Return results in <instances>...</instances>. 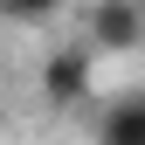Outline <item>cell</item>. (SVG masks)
Listing matches in <instances>:
<instances>
[{
  "label": "cell",
  "instance_id": "cell-5",
  "mask_svg": "<svg viewBox=\"0 0 145 145\" xmlns=\"http://www.w3.org/2000/svg\"><path fill=\"white\" fill-rule=\"evenodd\" d=\"M0 90H7V56H0Z\"/></svg>",
  "mask_w": 145,
  "mask_h": 145
},
{
  "label": "cell",
  "instance_id": "cell-3",
  "mask_svg": "<svg viewBox=\"0 0 145 145\" xmlns=\"http://www.w3.org/2000/svg\"><path fill=\"white\" fill-rule=\"evenodd\" d=\"M97 145H145V90H138V97L104 104V118H97Z\"/></svg>",
  "mask_w": 145,
  "mask_h": 145
},
{
  "label": "cell",
  "instance_id": "cell-4",
  "mask_svg": "<svg viewBox=\"0 0 145 145\" xmlns=\"http://www.w3.org/2000/svg\"><path fill=\"white\" fill-rule=\"evenodd\" d=\"M69 0H0V21L7 28H56Z\"/></svg>",
  "mask_w": 145,
  "mask_h": 145
},
{
  "label": "cell",
  "instance_id": "cell-2",
  "mask_svg": "<svg viewBox=\"0 0 145 145\" xmlns=\"http://www.w3.org/2000/svg\"><path fill=\"white\" fill-rule=\"evenodd\" d=\"M90 90H97V56L83 42H56L42 56V104L48 111H76V104H90Z\"/></svg>",
  "mask_w": 145,
  "mask_h": 145
},
{
  "label": "cell",
  "instance_id": "cell-1",
  "mask_svg": "<svg viewBox=\"0 0 145 145\" xmlns=\"http://www.w3.org/2000/svg\"><path fill=\"white\" fill-rule=\"evenodd\" d=\"M90 56H131L145 42V0H83V35Z\"/></svg>",
  "mask_w": 145,
  "mask_h": 145
}]
</instances>
